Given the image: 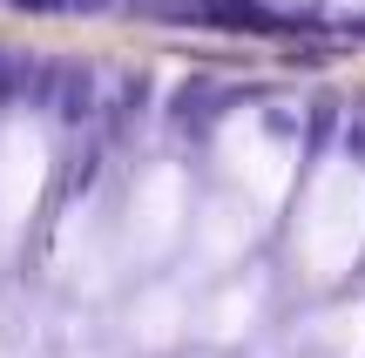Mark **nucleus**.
<instances>
[{
  "label": "nucleus",
  "mask_w": 365,
  "mask_h": 358,
  "mask_svg": "<svg viewBox=\"0 0 365 358\" xmlns=\"http://www.w3.org/2000/svg\"><path fill=\"white\" fill-rule=\"evenodd\" d=\"M48 183V129L34 115L0 122V251H14V237L27 230Z\"/></svg>",
  "instance_id": "obj_2"
},
{
  "label": "nucleus",
  "mask_w": 365,
  "mask_h": 358,
  "mask_svg": "<svg viewBox=\"0 0 365 358\" xmlns=\"http://www.w3.org/2000/svg\"><path fill=\"white\" fill-rule=\"evenodd\" d=\"M217 156H223V169H230L237 183H250L257 196L284 189V169H271V142L257 135V115H237L230 129L217 135Z\"/></svg>",
  "instance_id": "obj_3"
},
{
  "label": "nucleus",
  "mask_w": 365,
  "mask_h": 358,
  "mask_svg": "<svg viewBox=\"0 0 365 358\" xmlns=\"http://www.w3.org/2000/svg\"><path fill=\"white\" fill-rule=\"evenodd\" d=\"M190 230V183H182L176 162H156L149 176H135L122 216L108 223V257H129V264H156L170 257Z\"/></svg>",
  "instance_id": "obj_1"
}]
</instances>
